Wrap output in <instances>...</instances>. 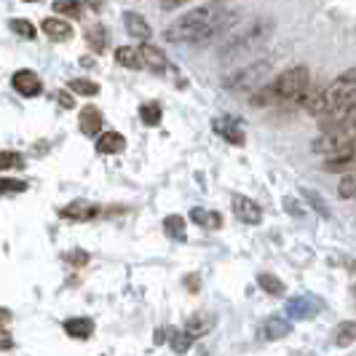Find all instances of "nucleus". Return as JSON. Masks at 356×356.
Returning <instances> with one entry per match:
<instances>
[{"mask_svg":"<svg viewBox=\"0 0 356 356\" xmlns=\"http://www.w3.org/2000/svg\"><path fill=\"white\" fill-rule=\"evenodd\" d=\"M238 19V8L225 3H204L177 17L166 30L163 38L169 43H191V46H207L225 35Z\"/></svg>","mask_w":356,"mask_h":356,"instance_id":"f257e3e1","label":"nucleus"},{"mask_svg":"<svg viewBox=\"0 0 356 356\" xmlns=\"http://www.w3.org/2000/svg\"><path fill=\"white\" fill-rule=\"evenodd\" d=\"M311 70L305 65H295L289 70L279 72L266 89L252 94L250 102L254 107H276V105H298L305 107L308 97H311Z\"/></svg>","mask_w":356,"mask_h":356,"instance_id":"f03ea898","label":"nucleus"},{"mask_svg":"<svg viewBox=\"0 0 356 356\" xmlns=\"http://www.w3.org/2000/svg\"><path fill=\"white\" fill-rule=\"evenodd\" d=\"M273 30H276L273 19H268V17L252 19L247 27H241L238 33H233V35L222 43V49H220V62H222V65H236V62H244V59L254 56L257 51H263L268 46V40L273 38Z\"/></svg>","mask_w":356,"mask_h":356,"instance_id":"7ed1b4c3","label":"nucleus"},{"mask_svg":"<svg viewBox=\"0 0 356 356\" xmlns=\"http://www.w3.org/2000/svg\"><path fill=\"white\" fill-rule=\"evenodd\" d=\"M351 97H356V67L343 70L338 78L330 81L327 86L311 91V97H308V102H305L303 110L308 115H314V118L321 121V118L332 115L335 110H340Z\"/></svg>","mask_w":356,"mask_h":356,"instance_id":"20e7f679","label":"nucleus"},{"mask_svg":"<svg viewBox=\"0 0 356 356\" xmlns=\"http://www.w3.org/2000/svg\"><path fill=\"white\" fill-rule=\"evenodd\" d=\"M273 72V65L268 59H254L250 65H241L238 70L228 72L222 78V86L225 91H233V94H257L260 89H266L268 78Z\"/></svg>","mask_w":356,"mask_h":356,"instance_id":"39448f33","label":"nucleus"},{"mask_svg":"<svg viewBox=\"0 0 356 356\" xmlns=\"http://www.w3.org/2000/svg\"><path fill=\"white\" fill-rule=\"evenodd\" d=\"M356 145V115H351L348 121L332 126V129H324L319 137L311 143V150L316 156H324V159H335L340 153L351 150Z\"/></svg>","mask_w":356,"mask_h":356,"instance_id":"423d86ee","label":"nucleus"},{"mask_svg":"<svg viewBox=\"0 0 356 356\" xmlns=\"http://www.w3.org/2000/svg\"><path fill=\"white\" fill-rule=\"evenodd\" d=\"M97 214H99V207H97V204L78 198V201L67 204V207L59 212V217L67 220V222H89V220H94Z\"/></svg>","mask_w":356,"mask_h":356,"instance_id":"0eeeda50","label":"nucleus"},{"mask_svg":"<svg viewBox=\"0 0 356 356\" xmlns=\"http://www.w3.org/2000/svg\"><path fill=\"white\" fill-rule=\"evenodd\" d=\"M233 214L241 222H250V225H260L263 222V209L247 196H233Z\"/></svg>","mask_w":356,"mask_h":356,"instance_id":"6e6552de","label":"nucleus"},{"mask_svg":"<svg viewBox=\"0 0 356 356\" xmlns=\"http://www.w3.org/2000/svg\"><path fill=\"white\" fill-rule=\"evenodd\" d=\"M324 172H330V175H356V145L351 150H346V153H340L335 159H327L324 161Z\"/></svg>","mask_w":356,"mask_h":356,"instance_id":"1a4fd4ad","label":"nucleus"},{"mask_svg":"<svg viewBox=\"0 0 356 356\" xmlns=\"http://www.w3.org/2000/svg\"><path fill=\"white\" fill-rule=\"evenodd\" d=\"M11 86L22 94V97H38L40 91H43V83H40V78H38L33 70H19L14 72V78H11Z\"/></svg>","mask_w":356,"mask_h":356,"instance_id":"9d476101","label":"nucleus"},{"mask_svg":"<svg viewBox=\"0 0 356 356\" xmlns=\"http://www.w3.org/2000/svg\"><path fill=\"white\" fill-rule=\"evenodd\" d=\"M214 131L233 145H244V129L236 118H214Z\"/></svg>","mask_w":356,"mask_h":356,"instance_id":"9b49d317","label":"nucleus"},{"mask_svg":"<svg viewBox=\"0 0 356 356\" xmlns=\"http://www.w3.org/2000/svg\"><path fill=\"white\" fill-rule=\"evenodd\" d=\"M124 24H126V33L134 38V40L145 43V40L150 38V24H147V22H145V17H140L137 11H126Z\"/></svg>","mask_w":356,"mask_h":356,"instance_id":"f8f14e48","label":"nucleus"},{"mask_svg":"<svg viewBox=\"0 0 356 356\" xmlns=\"http://www.w3.org/2000/svg\"><path fill=\"white\" fill-rule=\"evenodd\" d=\"M43 33L51 38V40H59V43H65V40H70L72 38V24L70 22H65V19H56V17H49L43 19Z\"/></svg>","mask_w":356,"mask_h":356,"instance_id":"ddd939ff","label":"nucleus"},{"mask_svg":"<svg viewBox=\"0 0 356 356\" xmlns=\"http://www.w3.org/2000/svg\"><path fill=\"white\" fill-rule=\"evenodd\" d=\"M97 150L105 153V156H118V153H124L126 150L124 134H118V131H105V134L97 140Z\"/></svg>","mask_w":356,"mask_h":356,"instance_id":"4468645a","label":"nucleus"},{"mask_svg":"<svg viewBox=\"0 0 356 356\" xmlns=\"http://www.w3.org/2000/svg\"><path fill=\"white\" fill-rule=\"evenodd\" d=\"M81 131L86 134V137H94V134H99V129H102V113L97 110V107H83L81 110Z\"/></svg>","mask_w":356,"mask_h":356,"instance_id":"2eb2a0df","label":"nucleus"},{"mask_svg":"<svg viewBox=\"0 0 356 356\" xmlns=\"http://www.w3.org/2000/svg\"><path fill=\"white\" fill-rule=\"evenodd\" d=\"M140 54H143V62L150 67V70L156 72H163L166 70V54L161 51L159 46H153V43H143V49H140Z\"/></svg>","mask_w":356,"mask_h":356,"instance_id":"dca6fc26","label":"nucleus"},{"mask_svg":"<svg viewBox=\"0 0 356 356\" xmlns=\"http://www.w3.org/2000/svg\"><path fill=\"white\" fill-rule=\"evenodd\" d=\"M289 330H292V324H289V321H284L282 316H273V319L263 321V327H260V338H263V340L284 338Z\"/></svg>","mask_w":356,"mask_h":356,"instance_id":"f3484780","label":"nucleus"},{"mask_svg":"<svg viewBox=\"0 0 356 356\" xmlns=\"http://www.w3.org/2000/svg\"><path fill=\"white\" fill-rule=\"evenodd\" d=\"M65 332H67L70 338L86 340V338H91V332H94V321L83 319V316H78V319H67L65 321Z\"/></svg>","mask_w":356,"mask_h":356,"instance_id":"a211bd4d","label":"nucleus"},{"mask_svg":"<svg viewBox=\"0 0 356 356\" xmlns=\"http://www.w3.org/2000/svg\"><path fill=\"white\" fill-rule=\"evenodd\" d=\"M332 340H335V346H340V348L356 343V321L354 319L340 321L338 327H335V332H332Z\"/></svg>","mask_w":356,"mask_h":356,"instance_id":"6ab92c4d","label":"nucleus"},{"mask_svg":"<svg viewBox=\"0 0 356 356\" xmlns=\"http://www.w3.org/2000/svg\"><path fill=\"white\" fill-rule=\"evenodd\" d=\"M115 62L118 65H124L129 70H140L145 62H143V54L137 51V49H131V46H121V49H115Z\"/></svg>","mask_w":356,"mask_h":356,"instance_id":"aec40b11","label":"nucleus"},{"mask_svg":"<svg viewBox=\"0 0 356 356\" xmlns=\"http://www.w3.org/2000/svg\"><path fill=\"white\" fill-rule=\"evenodd\" d=\"M86 43H89V49L94 54H102V51H105L107 35H105V27H102L99 22L89 24V30H86Z\"/></svg>","mask_w":356,"mask_h":356,"instance_id":"412c9836","label":"nucleus"},{"mask_svg":"<svg viewBox=\"0 0 356 356\" xmlns=\"http://www.w3.org/2000/svg\"><path fill=\"white\" fill-rule=\"evenodd\" d=\"M191 220L196 222V225H201V228H220L222 225V217L217 212H209V209H201V207H196L193 212H191Z\"/></svg>","mask_w":356,"mask_h":356,"instance_id":"4be33fe9","label":"nucleus"},{"mask_svg":"<svg viewBox=\"0 0 356 356\" xmlns=\"http://www.w3.org/2000/svg\"><path fill=\"white\" fill-rule=\"evenodd\" d=\"M163 231L169 238H175V241H185V220L179 217V214H169L166 220H163Z\"/></svg>","mask_w":356,"mask_h":356,"instance_id":"5701e85b","label":"nucleus"},{"mask_svg":"<svg viewBox=\"0 0 356 356\" xmlns=\"http://www.w3.org/2000/svg\"><path fill=\"white\" fill-rule=\"evenodd\" d=\"M161 115H163V113H161L159 102H147V105L140 107V118H143V124H147V126H159Z\"/></svg>","mask_w":356,"mask_h":356,"instance_id":"b1692460","label":"nucleus"},{"mask_svg":"<svg viewBox=\"0 0 356 356\" xmlns=\"http://www.w3.org/2000/svg\"><path fill=\"white\" fill-rule=\"evenodd\" d=\"M67 86H70L72 94H83V97H97L99 94V86L94 81H83V78H75Z\"/></svg>","mask_w":356,"mask_h":356,"instance_id":"393cba45","label":"nucleus"},{"mask_svg":"<svg viewBox=\"0 0 356 356\" xmlns=\"http://www.w3.org/2000/svg\"><path fill=\"white\" fill-rule=\"evenodd\" d=\"M54 11L56 14H67L70 19H81V14H83V6L81 3H75V0H56L54 3Z\"/></svg>","mask_w":356,"mask_h":356,"instance_id":"a878e982","label":"nucleus"},{"mask_svg":"<svg viewBox=\"0 0 356 356\" xmlns=\"http://www.w3.org/2000/svg\"><path fill=\"white\" fill-rule=\"evenodd\" d=\"M24 159L14 153V150H0V172H8V169H22Z\"/></svg>","mask_w":356,"mask_h":356,"instance_id":"bb28decb","label":"nucleus"},{"mask_svg":"<svg viewBox=\"0 0 356 356\" xmlns=\"http://www.w3.org/2000/svg\"><path fill=\"white\" fill-rule=\"evenodd\" d=\"M257 282H260V286H263L266 292H270V295H282V292H284V284H282L273 273H260Z\"/></svg>","mask_w":356,"mask_h":356,"instance_id":"cd10ccee","label":"nucleus"},{"mask_svg":"<svg viewBox=\"0 0 356 356\" xmlns=\"http://www.w3.org/2000/svg\"><path fill=\"white\" fill-rule=\"evenodd\" d=\"M22 191H27V182H24V179L0 177V196H3V193H22Z\"/></svg>","mask_w":356,"mask_h":356,"instance_id":"c85d7f7f","label":"nucleus"},{"mask_svg":"<svg viewBox=\"0 0 356 356\" xmlns=\"http://www.w3.org/2000/svg\"><path fill=\"white\" fill-rule=\"evenodd\" d=\"M209 327H212V321H209V319H204V316H193V319L188 321V335L198 338V335L209 332Z\"/></svg>","mask_w":356,"mask_h":356,"instance_id":"c756f323","label":"nucleus"},{"mask_svg":"<svg viewBox=\"0 0 356 356\" xmlns=\"http://www.w3.org/2000/svg\"><path fill=\"white\" fill-rule=\"evenodd\" d=\"M8 24H11V30H14V33H17V35H22V38H30V40H33V38H35V27H33V24H30V22H27V19H11V22H8Z\"/></svg>","mask_w":356,"mask_h":356,"instance_id":"7c9ffc66","label":"nucleus"},{"mask_svg":"<svg viewBox=\"0 0 356 356\" xmlns=\"http://www.w3.org/2000/svg\"><path fill=\"white\" fill-rule=\"evenodd\" d=\"M338 193L340 198H356V175H348V177H343L340 179V185H338Z\"/></svg>","mask_w":356,"mask_h":356,"instance_id":"2f4dec72","label":"nucleus"},{"mask_svg":"<svg viewBox=\"0 0 356 356\" xmlns=\"http://www.w3.org/2000/svg\"><path fill=\"white\" fill-rule=\"evenodd\" d=\"M193 335H188V332H182V335H175L172 338V351L175 354H185V351H191V346H193Z\"/></svg>","mask_w":356,"mask_h":356,"instance_id":"473e14b6","label":"nucleus"},{"mask_svg":"<svg viewBox=\"0 0 356 356\" xmlns=\"http://www.w3.org/2000/svg\"><path fill=\"white\" fill-rule=\"evenodd\" d=\"M303 196L308 198V204H311V207H316V209H319L321 214H327V212H330V209H327V204L321 201V196H319V193H316V191H303Z\"/></svg>","mask_w":356,"mask_h":356,"instance_id":"72a5a7b5","label":"nucleus"},{"mask_svg":"<svg viewBox=\"0 0 356 356\" xmlns=\"http://www.w3.org/2000/svg\"><path fill=\"white\" fill-rule=\"evenodd\" d=\"M286 311H289L292 316H305V314H308V305H305V298H295L292 303L286 305Z\"/></svg>","mask_w":356,"mask_h":356,"instance_id":"f704fd0d","label":"nucleus"},{"mask_svg":"<svg viewBox=\"0 0 356 356\" xmlns=\"http://www.w3.org/2000/svg\"><path fill=\"white\" fill-rule=\"evenodd\" d=\"M67 263H72V266H86V263H89V254L83 250L67 252Z\"/></svg>","mask_w":356,"mask_h":356,"instance_id":"c9c22d12","label":"nucleus"},{"mask_svg":"<svg viewBox=\"0 0 356 356\" xmlns=\"http://www.w3.org/2000/svg\"><path fill=\"white\" fill-rule=\"evenodd\" d=\"M54 99H56L62 107H67V110H70V107H75L72 97H70V94H65V91H56V94H54Z\"/></svg>","mask_w":356,"mask_h":356,"instance_id":"e433bc0d","label":"nucleus"},{"mask_svg":"<svg viewBox=\"0 0 356 356\" xmlns=\"http://www.w3.org/2000/svg\"><path fill=\"white\" fill-rule=\"evenodd\" d=\"M8 321H11V311L0 308V327H3V324H8Z\"/></svg>","mask_w":356,"mask_h":356,"instance_id":"4c0bfd02","label":"nucleus"},{"mask_svg":"<svg viewBox=\"0 0 356 356\" xmlns=\"http://www.w3.org/2000/svg\"><path fill=\"white\" fill-rule=\"evenodd\" d=\"M11 346H14L11 338H3V335H0V348H11Z\"/></svg>","mask_w":356,"mask_h":356,"instance_id":"58836bf2","label":"nucleus"},{"mask_svg":"<svg viewBox=\"0 0 356 356\" xmlns=\"http://www.w3.org/2000/svg\"><path fill=\"white\" fill-rule=\"evenodd\" d=\"M354 295H356V286H354Z\"/></svg>","mask_w":356,"mask_h":356,"instance_id":"ea45409f","label":"nucleus"}]
</instances>
